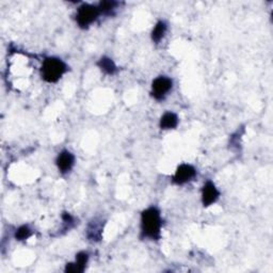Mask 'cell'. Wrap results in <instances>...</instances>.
I'll return each instance as SVG.
<instances>
[{"label": "cell", "instance_id": "obj_9", "mask_svg": "<svg viewBox=\"0 0 273 273\" xmlns=\"http://www.w3.org/2000/svg\"><path fill=\"white\" fill-rule=\"evenodd\" d=\"M178 124V118L173 112H166L160 119L161 129H174Z\"/></svg>", "mask_w": 273, "mask_h": 273}, {"label": "cell", "instance_id": "obj_4", "mask_svg": "<svg viewBox=\"0 0 273 273\" xmlns=\"http://www.w3.org/2000/svg\"><path fill=\"white\" fill-rule=\"evenodd\" d=\"M173 81L167 76L157 77L152 83V95L156 99H163L165 96L172 90Z\"/></svg>", "mask_w": 273, "mask_h": 273}, {"label": "cell", "instance_id": "obj_13", "mask_svg": "<svg viewBox=\"0 0 273 273\" xmlns=\"http://www.w3.org/2000/svg\"><path fill=\"white\" fill-rule=\"evenodd\" d=\"M118 4L114 3V2H104V3H100L98 5V9L100 13H106V14H110L114 9L117 8Z\"/></svg>", "mask_w": 273, "mask_h": 273}, {"label": "cell", "instance_id": "obj_8", "mask_svg": "<svg viewBox=\"0 0 273 273\" xmlns=\"http://www.w3.org/2000/svg\"><path fill=\"white\" fill-rule=\"evenodd\" d=\"M89 255L85 252H80L76 255V262L74 264H67L65 272H83L87 266Z\"/></svg>", "mask_w": 273, "mask_h": 273}, {"label": "cell", "instance_id": "obj_2", "mask_svg": "<svg viewBox=\"0 0 273 273\" xmlns=\"http://www.w3.org/2000/svg\"><path fill=\"white\" fill-rule=\"evenodd\" d=\"M67 70L66 64L58 58H46L41 68L42 78L46 82L54 83L58 81Z\"/></svg>", "mask_w": 273, "mask_h": 273}, {"label": "cell", "instance_id": "obj_10", "mask_svg": "<svg viewBox=\"0 0 273 273\" xmlns=\"http://www.w3.org/2000/svg\"><path fill=\"white\" fill-rule=\"evenodd\" d=\"M167 32V25L165 22H158L152 31V40L155 43H159Z\"/></svg>", "mask_w": 273, "mask_h": 273}, {"label": "cell", "instance_id": "obj_3", "mask_svg": "<svg viewBox=\"0 0 273 273\" xmlns=\"http://www.w3.org/2000/svg\"><path fill=\"white\" fill-rule=\"evenodd\" d=\"M99 14L100 12L98 7L89 4H83L77 10V15H76L77 24L79 25V27L85 29V28H88L97 20Z\"/></svg>", "mask_w": 273, "mask_h": 273}, {"label": "cell", "instance_id": "obj_12", "mask_svg": "<svg viewBox=\"0 0 273 273\" xmlns=\"http://www.w3.org/2000/svg\"><path fill=\"white\" fill-rule=\"evenodd\" d=\"M32 235V231L31 229L28 227L27 225H24V226H21L19 229H17V232L15 234V238L17 240H26L28 239L29 237H31Z\"/></svg>", "mask_w": 273, "mask_h": 273}, {"label": "cell", "instance_id": "obj_6", "mask_svg": "<svg viewBox=\"0 0 273 273\" xmlns=\"http://www.w3.org/2000/svg\"><path fill=\"white\" fill-rule=\"evenodd\" d=\"M220 196V192L212 181H207L202 189V203L204 206H210L217 202Z\"/></svg>", "mask_w": 273, "mask_h": 273}, {"label": "cell", "instance_id": "obj_7", "mask_svg": "<svg viewBox=\"0 0 273 273\" xmlns=\"http://www.w3.org/2000/svg\"><path fill=\"white\" fill-rule=\"evenodd\" d=\"M56 163L61 173H68L75 165V156L68 151H63L57 157Z\"/></svg>", "mask_w": 273, "mask_h": 273}, {"label": "cell", "instance_id": "obj_11", "mask_svg": "<svg viewBox=\"0 0 273 273\" xmlns=\"http://www.w3.org/2000/svg\"><path fill=\"white\" fill-rule=\"evenodd\" d=\"M97 64L99 68L103 71H105L106 74L112 75L117 71V65L114 64V62L110 58H107V57H103V58L98 61Z\"/></svg>", "mask_w": 273, "mask_h": 273}, {"label": "cell", "instance_id": "obj_1", "mask_svg": "<svg viewBox=\"0 0 273 273\" xmlns=\"http://www.w3.org/2000/svg\"><path fill=\"white\" fill-rule=\"evenodd\" d=\"M160 211L156 207H150L141 214V231L142 235L150 239H158L160 237L161 229Z\"/></svg>", "mask_w": 273, "mask_h": 273}, {"label": "cell", "instance_id": "obj_5", "mask_svg": "<svg viewBox=\"0 0 273 273\" xmlns=\"http://www.w3.org/2000/svg\"><path fill=\"white\" fill-rule=\"evenodd\" d=\"M196 176V170L190 165H180L173 176V181L176 185H184L189 183Z\"/></svg>", "mask_w": 273, "mask_h": 273}]
</instances>
